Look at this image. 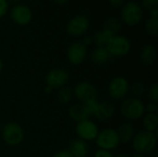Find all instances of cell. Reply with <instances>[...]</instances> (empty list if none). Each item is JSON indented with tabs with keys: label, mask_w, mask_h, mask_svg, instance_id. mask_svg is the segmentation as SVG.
Wrapping results in <instances>:
<instances>
[{
	"label": "cell",
	"mask_w": 158,
	"mask_h": 157,
	"mask_svg": "<svg viewBox=\"0 0 158 157\" xmlns=\"http://www.w3.org/2000/svg\"><path fill=\"white\" fill-rule=\"evenodd\" d=\"M9 14L11 20L19 26L28 25L32 19V12L31 8L22 4H16L13 6Z\"/></svg>",
	"instance_id": "cell-12"
},
{
	"label": "cell",
	"mask_w": 158,
	"mask_h": 157,
	"mask_svg": "<svg viewBox=\"0 0 158 157\" xmlns=\"http://www.w3.org/2000/svg\"><path fill=\"white\" fill-rule=\"evenodd\" d=\"M10 1H11V2H13V1H14V3L16 4V3H18V1H19V0H10Z\"/></svg>",
	"instance_id": "cell-40"
},
{
	"label": "cell",
	"mask_w": 158,
	"mask_h": 157,
	"mask_svg": "<svg viewBox=\"0 0 158 157\" xmlns=\"http://www.w3.org/2000/svg\"><path fill=\"white\" fill-rule=\"evenodd\" d=\"M9 4L7 0H0V18L4 17L8 11Z\"/></svg>",
	"instance_id": "cell-28"
},
{
	"label": "cell",
	"mask_w": 158,
	"mask_h": 157,
	"mask_svg": "<svg viewBox=\"0 0 158 157\" xmlns=\"http://www.w3.org/2000/svg\"><path fill=\"white\" fill-rule=\"evenodd\" d=\"M53 2H55L56 4H58V5H64L66 3H68L69 0H52Z\"/></svg>",
	"instance_id": "cell-35"
},
{
	"label": "cell",
	"mask_w": 158,
	"mask_h": 157,
	"mask_svg": "<svg viewBox=\"0 0 158 157\" xmlns=\"http://www.w3.org/2000/svg\"><path fill=\"white\" fill-rule=\"evenodd\" d=\"M95 143L99 149L107 150L111 152L117 149L120 144L117 130L110 128L99 131L95 139Z\"/></svg>",
	"instance_id": "cell-6"
},
{
	"label": "cell",
	"mask_w": 158,
	"mask_h": 157,
	"mask_svg": "<svg viewBox=\"0 0 158 157\" xmlns=\"http://www.w3.org/2000/svg\"><path fill=\"white\" fill-rule=\"evenodd\" d=\"M112 36L114 35L105 30L97 31L93 36V43L95 44L96 47H105Z\"/></svg>",
	"instance_id": "cell-22"
},
{
	"label": "cell",
	"mask_w": 158,
	"mask_h": 157,
	"mask_svg": "<svg viewBox=\"0 0 158 157\" xmlns=\"http://www.w3.org/2000/svg\"><path fill=\"white\" fill-rule=\"evenodd\" d=\"M143 125L147 131L156 132L158 127L157 114H150L147 113L143 119Z\"/></svg>",
	"instance_id": "cell-21"
},
{
	"label": "cell",
	"mask_w": 158,
	"mask_h": 157,
	"mask_svg": "<svg viewBox=\"0 0 158 157\" xmlns=\"http://www.w3.org/2000/svg\"><path fill=\"white\" fill-rule=\"evenodd\" d=\"M107 91L112 99L117 101L124 100L130 92V83L126 78L118 76L111 80Z\"/></svg>",
	"instance_id": "cell-8"
},
{
	"label": "cell",
	"mask_w": 158,
	"mask_h": 157,
	"mask_svg": "<svg viewBox=\"0 0 158 157\" xmlns=\"http://www.w3.org/2000/svg\"><path fill=\"white\" fill-rule=\"evenodd\" d=\"M72 92L73 95L81 102V104L98 100L99 97V93L96 87L89 81H81L77 83Z\"/></svg>",
	"instance_id": "cell-7"
},
{
	"label": "cell",
	"mask_w": 158,
	"mask_h": 157,
	"mask_svg": "<svg viewBox=\"0 0 158 157\" xmlns=\"http://www.w3.org/2000/svg\"><path fill=\"white\" fill-rule=\"evenodd\" d=\"M109 3L113 7H120L124 5L125 0H109Z\"/></svg>",
	"instance_id": "cell-32"
},
{
	"label": "cell",
	"mask_w": 158,
	"mask_h": 157,
	"mask_svg": "<svg viewBox=\"0 0 158 157\" xmlns=\"http://www.w3.org/2000/svg\"><path fill=\"white\" fill-rule=\"evenodd\" d=\"M3 141L9 146H17L24 139V132L19 124L16 122L6 123L1 130Z\"/></svg>",
	"instance_id": "cell-5"
},
{
	"label": "cell",
	"mask_w": 158,
	"mask_h": 157,
	"mask_svg": "<svg viewBox=\"0 0 158 157\" xmlns=\"http://www.w3.org/2000/svg\"><path fill=\"white\" fill-rule=\"evenodd\" d=\"M132 157H148V156H146L145 155H141V154H137V155H135L134 156H132Z\"/></svg>",
	"instance_id": "cell-38"
},
{
	"label": "cell",
	"mask_w": 158,
	"mask_h": 157,
	"mask_svg": "<svg viewBox=\"0 0 158 157\" xmlns=\"http://www.w3.org/2000/svg\"><path fill=\"white\" fill-rule=\"evenodd\" d=\"M145 31L150 36H156L158 32V19L149 18L145 23Z\"/></svg>",
	"instance_id": "cell-24"
},
{
	"label": "cell",
	"mask_w": 158,
	"mask_h": 157,
	"mask_svg": "<svg viewBox=\"0 0 158 157\" xmlns=\"http://www.w3.org/2000/svg\"><path fill=\"white\" fill-rule=\"evenodd\" d=\"M145 111H147V112L150 113V114H156L158 111L157 104L152 103V102L146 104V105H145Z\"/></svg>",
	"instance_id": "cell-30"
},
{
	"label": "cell",
	"mask_w": 158,
	"mask_h": 157,
	"mask_svg": "<svg viewBox=\"0 0 158 157\" xmlns=\"http://www.w3.org/2000/svg\"><path fill=\"white\" fill-rule=\"evenodd\" d=\"M44 92H45L46 93H51L53 92V89L50 88L49 86H45V87H44Z\"/></svg>",
	"instance_id": "cell-36"
},
{
	"label": "cell",
	"mask_w": 158,
	"mask_h": 157,
	"mask_svg": "<svg viewBox=\"0 0 158 157\" xmlns=\"http://www.w3.org/2000/svg\"><path fill=\"white\" fill-rule=\"evenodd\" d=\"M90 28V20L84 15H77L71 18L67 25H66V31L69 35L77 37L81 36L87 32Z\"/></svg>",
	"instance_id": "cell-9"
},
{
	"label": "cell",
	"mask_w": 158,
	"mask_h": 157,
	"mask_svg": "<svg viewBox=\"0 0 158 157\" xmlns=\"http://www.w3.org/2000/svg\"><path fill=\"white\" fill-rule=\"evenodd\" d=\"M88 49L81 42L72 43L67 50V58L72 65H81L87 57Z\"/></svg>",
	"instance_id": "cell-13"
},
{
	"label": "cell",
	"mask_w": 158,
	"mask_h": 157,
	"mask_svg": "<svg viewBox=\"0 0 158 157\" xmlns=\"http://www.w3.org/2000/svg\"><path fill=\"white\" fill-rule=\"evenodd\" d=\"M147 95L152 103L157 104L158 102V84L156 82L153 83L147 90Z\"/></svg>",
	"instance_id": "cell-26"
},
{
	"label": "cell",
	"mask_w": 158,
	"mask_h": 157,
	"mask_svg": "<svg viewBox=\"0 0 158 157\" xmlns=\"http://www.w3.org/2000/svg\"><path fill=\"white\" fill-rule=\"evenodd\" d=\"M68 115L71 120L77 123L84 121L86 119H90L91 117V114L86 108V106L81 103L72 105L68 110Z\"/></svg>",
	"instance_id": "cell-15"
},
{
	"label": "cell",
	"mask_w": 158,
	"mask_h": 157,
	"mask_svg": "<svg viewBox=\"0 0 158 157\" xmlns=\"http://www.w3.org/2000/svg\"><path fill=\"white\" fill-rule=\"evenodd\" d=\"M75 130L77 135L79 136V139H81L86 143L95 141L99 133L97 125L91 119H86L84 121L77 123Z\"/></svg>",
	"instance_id": "cell-11"
},
{
	"label": "cell",
	"mask_w": 158,
	"mask_h": 157,
	"mask_svg": "<svg viewBox=\"0 0 158 157\" xmlns=\"http://www.w3.org/2000/svg\"><path fill=\"white\" fill-rule=\"evenodd\" d=\"M115 157H128V155H123V154H120V155H116Z\"/></svg>",
	"instance_id": "cell-39"
},
{
	"label": "cell",
	"mask_w": 158,
	"mask_h": 157,
	"mask_svg": "<svg viewBox=\"0 0 158 157\" xmlns=\"http://www.w3.org/2000/svg\"><path fill=\"white\" fill-rule=\"evenodd\" d=\"M72 95H73L72 89L70 87L64 86V87L58 89V91L56 94V101L60 105H67L70 102Z\"/></svg>",
	"instance_id": "cell-23"
},
{
	"label": "cell",
	"mask_w": 158,
	"mask_h": 157,
	"mask_svg": "<svg viewBox=\"0 0 158 157\" xmlns=\"http://www.w3.org/2000/svg\"><path fill=\"white\" fill-rule=\"evenodd\" d=\"M69 81V74L63 68H53L45 75L46 86L54 89H60L68 84Z\"/></svg>",
	"instance_id": "cell-10"
},
{
	"label": "cell",
	"mask_w": 158,
	"mask_h": 157,
	"mask_svg": "<svg viewBox=\"0 0 158 157\" xmlns=\"http://www.w3.org/2000/svg\"><path fill=\"white\" fill-rule=\"evenodd\" d=\"M116 108L110 102H99L93 116L100 121H107L111 119L115 115Z\"/></svg>",
	"instance_id": "cell-14"
},
{
	"label": "cell",
	"mask_w": 158,
	"mask_h": 157,
	"mask_svg": "<svg viewBox=\"0 0 158 157\" xmlns=\"http://www.w3.org/2000/svg\"><path fill=\"white\" fill-rule=\"evenodd\" d=\"M157 143L156 132L143 130L136 133L131 141L132 148L135 152L141 155H147L152 153Z\"/></svg>",
	"instance_id": "cell-1"
},
{
	"label": "cell",
	"mask_w": 158,
	"mask_h": 157,
	"mask_svg": "<svg viewBox=\"0 0 158 157\" xmlns=\"http://www.w3.org/2000/svg\"><path fill=\"white\" fill-rule=\"evenodd\" d=\"M120 112L127 119L137 120L143 117L145 113V105L139 98H125L120 105Z\"/></svg>",
	"instance_id": "cell-2"
},
{
	"label": "cell",
	"mask_w": 158,
	"mask_h": 157,
	"mask_svg": "<svg viewBox=\"0 0 158 157\" xmlns=\"http://www.w3.org/2000/svg\"><path fill=\"white\" fill-rule=\"evenodd\" d=\"M130 92L132 94V97L140 99V97L143 95L144 93L146 92V88L143 83L137 81V82H134L131 86H130Z\"/></svg>",
	"instance_id": "cell-25"
},
{
	"label": "cell",
	"mask_w": 158,
	"mask_h": 157,
	"mask_svg": "<svg viewBox=\"0 0 158 157\" xmlns=\"http://www.w3.org/2000/svg\"><path fill=\"white\" fill-rule=\"evenodd\" d=\"M81 43H82L85 46H88V45H90V44L93 43V37H92V36H89V35H85V36L82 38Z\"/></svg>",
	"instance_id": "cell-33"
},
{
	"label": "cell",
	"mask_w": 158,
	"mask_h": 157,
	"mask_svg": "<svg viewBox=\"0 0 158 157\" xmlns=\"http://www.w3.org/2000/svg\"><path fill=\"white\" fill-rule=\"evenodd\" d=\"M52 157H73L71 155V154L68 151V150H62V151H58L56 154H54V155Z\"/></svg>",
	"instance_id": "cell-31"
},
{
	"label": "cell",
	"mask_w": 158,
	"mask_h": 157,
	"mask_svg": "<svg viewBox=\"0 0 158 157\" xmlns=\"http://www.w3.org/2000/svg\"><path fill=\"white\" fill-rule=\"evenodd\" d=\"M110 57L111 56L106 47H95L90 56L91 62L96 66H102L106 64Z\"/></svg>",
	"instance_id": "cell-18"
},
{
	"label": "cell",
	"mask_w": 158,
	"mask_h": 157,
	"mask_svg": "<svg viewBox=\"0 0 158 157\" xmlns=\"http://www.w3.org/2000/svg\"><path fill=\"white\" fill-rule=\"evenodd\" d=\"M140 57L142 62L146 66H152L156 58V49L152 44L144 45L140 54Z\"/></svg>",
	"instance_id": "cell-19"
},
{
	"label": "cell",
	"mask_w": 158,
	"mask_h": 157,
	"mask_svg": "<svg viewBox=\"0 0 158 157\" xmlns=\"http://www.w3.org/2000/svg\"><path fill=\"white\" fill-rule=\"evenodd\" d=\"M105 47L110 56L120 57L130 53L131 49V43L129 38H127L126 36L117 34L109 39Z\"/></svg>",
	"instance_id": "cell-4"
},
{
	"label": "cell",
	"mask_w": 158,
	"mask_h": 157,
	"mask_svg": "<svg viewBox=\"0 0 158 157\" xmlns=\"http://www.w3.org/2000/svg\"><path fill=\"white\" fill-rule=\"evenodd\" d=\"M141 6L142 8L151 10L153 8L157 7L158 0H141Z\"/></svg>",
	"instance_id": "cell-27"
},
{
	"label": "cell",
	"mask_w": 158,
	"mask_h": 157,
	"mask_svg": "<svg viewBox=\"0 0 158 157\" xmlns=\"http://www.w3.org/2000/svg\"><path fill=\"white\" fill-rule=\"evenodd\" d=\"M94 157H115L113 153L111 151L107 150H103V149H98L95 153Z\"/></svg>",
	"instance_id": "cell-29"
},
{
	"label": "cell",
	"mask_w": 158,
	"mask_h": 157,
	"mask_svg": "<svg viewBox=\"0 0 158 157\" xmlns=\"http://www.w3.org/2000/svg\"><path fill=\"white\" fill-rule=\"evenodd\" d=\"M117 133L119 139L120 143H129L132 141L135 132H134V128L131 123H123L121 124L118 129L117 130Z\"/></svg>",
	"instance_id": "cell-17"
},
{
	"label": "cell",
	"mask_w": 158,
	"mask_h": 157,
	"mask_svg": "<svg viewBox=\"0 0 158 157\" xmlns=\"http://www.w3.org/2000/svg\"><path fill=\"white\" fill-rule=\"evenodd\" d=\"M143 17V10L141 5L135 1H130L122 6L120 18L121 21L129 26L138 25Z\"/></svg>",
	"instance_id": "cell-3"
},
{
	"label": "cell",
	"mask_w": 158,
	"mask_h": 157,
	"mask_svg": "<svg viewBox=\"0 0 158 157\" xmlns=\"http://www.w3.org/2000/svg\"><path fill=\"white\" fill-rule=\"evenodd\" d=\"M85 157H88V156H85Z\"/></svg>",
	"instance_id": "cell-42"
},
{
	"label": "cell",
	"mask_w": 158,
	"mask_h": 157,
	"mask_svg": "<svg viewBox=\"0 0 158 157\" xmlns=\"http://www.w3.org/2000/svg\"><path fill=\"white\" fill-rule=\"evenodd\" d=\"M122 29V21L118 18L107 19L103 25V30L110 32L112 35H117Z\"/></svg>",
	"instance_id": "cell-20"
},
{
	"label": "cell",
	"mask_w": 158,
	"mask_h": 157,
	"mask_svg": "<svg viewBox=\"0 0 158 157\" xmlns=\"http://www.w3.org/2000/svg\"><path fill=\"white\" fill-rule=\"evenodd\" d=\"M149 16L152 19H158V8H153L151 10H149Z\"/></svg>",
	"instance_id": "cell-34"
},
{
	"label": "cell",
	"mask_w": 158,
	"mask_h": 157,
	"mask_svg": "<svg viewBox=\"0 0 158 157\" xmlns=\"http://www.w3.org/2000/svg\"><path fill=\"white\" fill-rule=\"evenodd\" d=\"M3 68H4V63H3V60L0 58V72L3 70Z\"/></svg>",
	"instance_id": "cell-37"
},
{
	"label": "cell",
	"mask_w": 158,
	"mask_h": 157,
	"mask_svg": "<svg viewBox=\"0 0 158 157\" xmlns=\"http://www.w3.org/2000/svg\"><path fill=\"white\" fill-rule=\"evenodd\" d=\"M1 130H2V126H1V124H0V132H1Z\"/></svg>",
	"instance_id": "cell-41"
},
{
	"label": "cell",
	"mask_w": 158,
	"mask_h": 157,
	"mask_svg": "<svg viewBox=\"0 0 158 157\" xmlns=\"http://www.w3.org/2000/svg\"><path fill=\"white\" fill-rule=\"evenodd\" d=\"M68 151L73 157H85L88 155L89 147L85 141L81 139H75L69 143Z\"/></svg>",
	"instance_id": "cell-16"
}]
</instances>
